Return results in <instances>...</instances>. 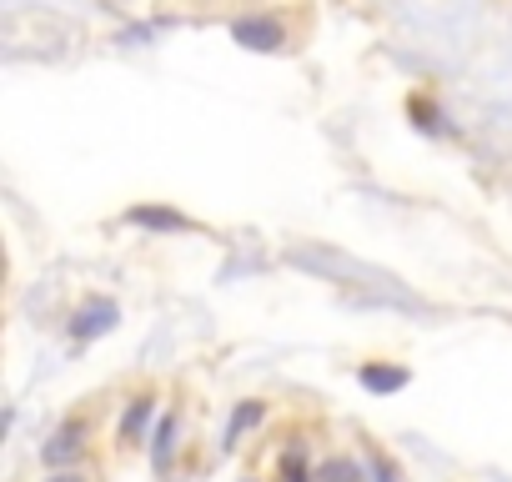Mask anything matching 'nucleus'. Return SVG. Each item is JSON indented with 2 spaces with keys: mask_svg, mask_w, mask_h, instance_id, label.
<instances>
[{
  "mask_svg": "<svg viewBox=\"0 0 512 482\" xmlns=\"http://www.w3.org/2000/svg\"><path fill=\"white\" fill-rule=\"evenodd\" d=\"M287 267L347 287V292H352V297H347L352 307H387V312H407V317H432V307H427L417 292H407L392 272H382V267H372V262H357V257L342 252V247H317V241H312V247H292V252H287Z\"/></svg>",
  "mask_w": 512,
  "mask_h": 482,
  "instance_id": "nucleus-1",
  "label": "nucleus"
},
{
  "mask_svg": "<svg viewBox=\"0 0 512 482\" xmlns=\"http://www.w3.org/2000/svg\"><path fill=\"white\" fill-rule=\"evenodd\" d=\"M176 427H181V417H176V412H161V422H156V432H151V472H156V477H171Z\"/></svg>",
  "mask_w": 512,
  "mask_h": 482,
  "instance_id": "nucleus-9",
  "label": "nucleus"
},
{
  "mask_svg": "<svg viewBox=\"0 0 512 482\" xmlns=\"http://www.w3.org/2000/svg\"><path fill=\"white\" fill-rule=\"evenodd\" d=\"M81 452H86V422H81V417L61 422V427L41 442V462H46V467H56V472L76 467V462H81Z\"/></svg>",
  "mask_w": 512,
  "mask_h": 482,
  "instance_id": "nucleus-2",
  "label": "nucleus"
},
{
  "mask_svg": "<svg viewBox=\"0 0 512 482\" xmlns=\"http://www.w3.org/2000/svg\"><path fill=\"white\" fill-rule=\"evenodd\" d=\"M126 226L161 231V236H171V231H196V221H191V216H181L176 206H131V211H126Z\"/></svg>",
  "mask_w": 512,
  "mask_h": 482,
  "instance_id": "nucleus-6",
  "label": "nucleus"
},
{
  "mask_svg": "<svg viewBox=\"0 0 512 482\" xmlns=\"http://www.w3.org/2000/svg\"><path fill=\"white\" fill-rule=\"evenodd\" d=\"M262 422H267V402H256V397H246V402H236V407H231V417H226V432H221V447L231 452V447H236V442H241V437H246L251 427H262Z\"/></svg>",
  "mask_w": 512,
  "mask_h": 482,
  "instance_id": "nucleus-8",
  "label": "nucleus"
},
{
  "mask_svg": "<svg viewBox=\"0 0 512 482\" xmlns=\"http://www.w3.org/2000/svg\"><path fill=\"white\" fill-rule=\"evenodd\" d=\"M367 467H372V482H402V472H397L382 452H367Z\"/></svg>",
  "mask_w": 512,
  "mask_h": 482,
  "instance_id": "nucleus-12",
  "label": "nucleus"
},
{
  "mask_svg": "<svg viewBox=\"0 0 512 482\" xmlns=\"http://www.w3.org/2000/svg\"><path fill=\"white\" fill-rule=\"evenodd\" d=\"M231 36H236V46H246V51H282V26H277L272 16H241V21L231 26Z\"/></svg>",
  "mask_w": 512,
  "mask_h": 482,
  "instance_id": "nucleus-5",
  "label": "nucleus"
},
{
  "mask_svg": "<svg viewBox=\"0 0 512 482\" xmlns=\"http://www.w3.org/2000/svg\"><path fill=\"white\" fill-rule=\"evenodd\" d=\"M277 482H317V467H307V442H292V447L282 452Z\"/></svg>",
  "mask_w": 512,
  "mask_h": 482,
  "instance_id": "nucleus-10",
  "label": "nucleus"
},
{
  "mask_svg": "<svg viewBox=\"0 0 512 482\" xmlns=\"http://www.w3.org/2000/svg\"><path fill=\"white\" fill-rule=\"evenodd\" d=\"M46 482H91V477H86V472H71V467H66V472H56V477H46Z\"/></svg>",
  "mask_w": 512,
  "mask_h": 482,
  "instance_id": "nucleus-13",
  "label": "nucleus"
},
{
  "mask_svg": "<svg viewBox=\"0 0 512 482\" xmlns=\"http://www.w3.org/2000/svg\"><path fill=\"white\" fill-rule=\"evenodd\" d=\"M241 482H251V477H241Z\"/></svg>",
  "mask_w": 512,
  "mask_h": 482,
  "instance_id": "nucleus-14",
  "label": "nucleus"
},
{
  "mask_svg": "<svg viewBox=\"0 0 512 482\" xmlns=\"http://www.w3.org/2000/svg\"><path fill=\"white\" fill-rule=\"evenodd\" d=\"M357 382H362L372 397H392V392H402V387L412 382V372H407L402 362H362V367H357Z\"/></svg>",
  "mask_w": 512,
  "mask_h": 482,
  "instance_id": "nucleus-7",
  "label": "nucleus"
},
{
  "mask_svg": "<svg viewBox=\"0 0 512 482\" xmlns=\"http://www.w3.org/2000/svg\"><path fill=\"white\" fill-rule=\"evenodd\" d=\"M317 482H367L357 457H322L317 462Z\"/></svg>",
  "mask_w": 512,
  "mask_h": 482,
  "instance_id": "nucleus-11",
  "label": "nucleus"
},
{
  "mask_svg": "<svg viewBox=\"0 0 512 482\" xmlns=\"http://www.w3.org/2000/svg\"><path fill=\"white\" fill-rule=\"evenodd\" d=\"M151 422H156V397H151V392L131 397L126 412H121V422H116V442H121V447H141V437H146Z\"/></svg>",
  "mask_w": 512,
  "mask_h": 482,
  "instance_id": "nucleus-4",
  "label": "nucleus"
},
{
  "mask_svg": "<svg viewBox=\"0 0 512 482\" xmlns=\"http://www.w3.org/2000/svg\"><path fill=\"white\" fill-rule=\"evenodd\" d=\"M116 322H121V307H116L111 297H86V302L76 307V317H71V337H76V342H96V337H106Z\"/></svg>",
  "mask_w": 512,
  "mask_h": 482,
  "instance_id": "nucleus-3",
  "label": "nucleus"
}]
</instances>
